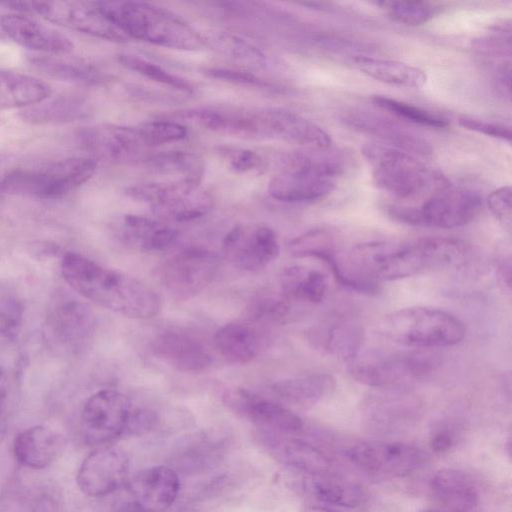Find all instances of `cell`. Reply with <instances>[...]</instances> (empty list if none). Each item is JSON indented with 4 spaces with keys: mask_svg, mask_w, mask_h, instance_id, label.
<instances>
[{
    "mask_svg": "<svg viewBox=\"0 0 512 512\" xmlns=\"http://www.w3.org/2000/svg\"><path fill=\"white\" fill-rule=\"evenodd\" d=\"M467 245L458 239L424 237L410 241H369L355 245L341 268L354 284L399 280L461 265Z\"/></svg>",
    "mask_w": 512,
    "mask_h": 512,
    "instance_id": "obj_1",
    "label": "cell"
},
{
    "mask_svg": "<svg viewBox=\"0 0 512 512\" xmlns=\"http://www.w3.org/2000/svg\"><path fill=\"white\" fill-rule=\"evenodd\" d=\"M60 270L80 296L122 316L147 319L157 315L161 308L159 296L145 283L82 254H64Z\"/></svg>",
    "mask_w": 512,
    "mask_h": 512,
    "instance_id": "obj_2",
    "label": "cell"
},
{
    "mask_svg": "<svg viewBox=\"0 0 512 512\" xmlns=\"http://www.w3.org/2000/svg\"><path fill=\"white\" fill-rule=\"evenodd\" d=\"M345 168V157L330 147L291 151L279 158V171L267 190L278 201L315 202L333 192Z\"/></svg>",
    "mask_w": 512,
    "mask_h": 512,
    "instance_id": "obj_3",
    "label": "cell"
},
{
    "mask_svg": "<svg viewBox=\"0 0 512 512\" xmlns=\"http://www.w3.org/2000/svg\"><path fill=\"white\" fill-rule=\"evenodd\" d=\"M129 38L171 49L196 51L203 37L181 17L145 2H96Z\"/></svg>",
    "mask_w": 512,
    "mask_h": 512,
    "instance_id": "obj_4",
    "label": "cell"
},
{
    "mask_svg": "<svg viewBox=\"0 0 512 512\" xmlns=\"http://www.w3.org/2000/svg\"><path fill=\"white\" fill-rule=\"evenodd\" d=\"M362 154L372 167L377 188L397 198L412 199L450 185L448 178L407 152L369 143Z\"/></svg>",
    "mask_w": 512,
    "mask_h": 512,
    "instance_id": "obj_5",
    "label": "cell"
},
{
    "mask_svg": "<svg viewBox=\"0 0 512 512\" xmlns=\"http://www.w3.org/2000/svg\"><path fill=\"white\" fill-rule=\"evenodd\" d=\"M387 340L414 349L453 346L465 337L464 324L441 309L409 307L386 315L379 325Z\"/></svg>",
    "mask_w": 512,
    "mask_h": 512,
    "instance_id": "obj_6",
    "label": "cell"
},
{
    "mask_svg": "<svg viewBox=\"0 0 512 512\" xmlns=\"http://www.w3.org/2000/svg\"><path fill=\"white\" fill-rule=\"evenodd\" d=\"M97 162L89 157H70L33 168L8 172L1 188L9 193L42 200L65 197L89 181Z\"/></svg>",
    "mask_w": 512,
    "mask_h": 512,
    "instance_id": "obj_7",
    "label": "cell"
},
{
    "mask_svg": "<svg viewBox=\"0 0 512 512\" xmlns=\"http://www.w3.org/2000/svg\"><path fill=\"white\" fill-rule=\"evenodd\" d=\"M432 349L358 353L348 361L350 375L359 383L375 388H390L420 379L440 364Z\"/></svg>",
    "mask_w": 512,
    "mask_h": 512,
    "instance_id": "obj_8",
    "label": "cell"
},
{
    "mask_svg": "<svg viewBox=\"0 0 512 512\" xmlns=\"http://www.w3.org/2000/svg\"><path fill=\"white\" fill-rule=\"evenodd\" d=\"M482 208L478 192L451 185L431 194L419 206L389 205V216L412 226L451 229L473 221Z\"/></svg>",
    "mask_w": 512,
    "mask_h": 512,
    "instance_id": "obj_9",
    "label": "cell"
},
{
    "mask_svg": "<svg viewBox=\"0 0 512 512\" xmlns=\"http://www.w3.org/2000/svg\"><path fill=\"white\" fill-rule=\"evenodd\" d=\"M134 406L130 399L115 389H103L92 394L81 414L85 440L105 446L127 432Z\"/></svg>",
    "mask_w": 512,
    "mask_h": 512,
    "instance_id": "obj_10",
    "label": "cell"
},
{
    "mask_svg": "<svg viewBox=\"0 0 512 512\" xmlns=\"http://www.w3.org/2000/svg\"><path fill=\"white\" fill-rule=\"evenodd\" d=\"M220 267V258L204 248H187L167 259L160 269L163 286L176 298L188 299L210 285Z\"/></svg>",
    "mask_w": 512,
    "mask_h": 512,
    "instance_id": "obj_11",
    "label": "cell"
},
{
    "mask_svg": "<svg viewBox=\"0 0 512 512\" xmlns=\"http://www.w3.org/2000/svg\"><path fill=\"white\" fill-rule=\"evenodd\" d=\"M34 12L46 20L90 36L123 43L130 38L111 21L96 2L51 1L26 2V12Z\"/></svg>",
    "mask_w": 512,
    "mask_h": 512,
    "instance_id": "obj_12",
    "label": "cell"
},
{
    "mask_svg": "<svg viewBox=\"0 0 512 512\" xmlns=\"http://www.w3.org/2000/svg\"><path fill=\"white\" fill-rule=\"evenodd\" d=\"M95 318L91 309L76 299L57 302L44 323V337L58 352L76 354L86 349L93 339Z\"/></svg>",
    "mask_w": 512,
    "mask_h": 512,
    "instance_id": "obj_13",
    "label": "cell"
},
{
    "mask_svg": "<svg viewBox=\"0 0 512 512\" xmlns=\"http://www.w3.org/2000/svg\"><path fill=\"white\" fill-rule=\"evenodd\" d=\"M145 196L155 215L175 222L199 219L213 207L211 195L187 179L151 182Z\"/></svg>",
    "mask_w": 512,
    "mask_h": 512,
    "instance_id": "obj_14",
    "label": "cell"
},
{
    "mask_svg": "<svg viewBox=\"0 0 512 512\" xmlns=\"http://www.w3.org/2000/svg\"><path fill=\"white\" fill-rule=\"evenodd\" d=\"M345 453L362 469L398 477L418 471L428 460L423 449L402 442H362L351 446Z\"/></svg>",
    "mask_w": 512,
    "mask_h": 512,
    "instance_id": "obj_15",
    "label": "cell"
},
{
    "mask_svg": "<svg viewBox=\"0 0 512 512\" xmlns=\"http://www.w3.org/2000/svg\"><path fill=\"white\" fill-rule=\"evenodd\" d=\"M129 459L120 448L105 445L93 450L77 472L79 489L90 497H103L115 492L128 478Z\"/></svg>",
    "mask_w": 512,
    "mask_h": 512,
    "instance_id": "obj_16",
    "label": "cell"
},
{
    "mask_svg": "<svg viewBox=\"0 0 512 512\" xmlns=\"http://www.w3.org/2000/svg\"><path fill=\"white\" fill-rule=\"evenodd\" d=\"M225 257L236 267L258 271L271 263L279 253L275 232L266 226H234L223 241Z\"/></svg>",
    "mask_w": 512,
    "mask_h": 512,
    "instance_id": "obj_17",
    "label": "cell"
},
{
    "mask_svg": "<svg viewBox=\"0 0 512 512\" xmlns=\"http://www.w3.org/2000/svg\"><path fill=\"white\" fill-rule=\"evenodd\" d=\"M343 123L376 139L375 143L395 148L414 156L430 157L433 148L419 135L399 125L392 119L370 111L351 109L343 113Z\"/></svg>",
    "mask_w": 512,
    "mask_h": 512,
    "instance_id": "obj_18",
    "label": "cell"
},
{
    "mask_svg": "<svg viewBox=\"0 0 512 512\" xmlns=\"http://www.w3.org/2000/svg\"><path fill=\"white\" fill-rule=\"evenodd\" d=\"M202 127L246 139H269L265 108L202 107L183 112Z\"/></svg>",
    "mask_w": 512,
    "mask_h": 512,
    "instance_id": "obj_19",
    "label": "cell"
},
{
    "mask_svg": "<svg viewBox=\"0 0 512 512\" xmlns=\"http://www.w3.org/2000/svg\"><path fill=\"white\" fill-rule=\"evenodd\" d=\"M226 402L236 413L264 432L285 435L303 428L302 419L292 410L248 390L236 389L229 392Z\"/></svg>",
    "mask_w": 512,
    "mask_h": 512,
    "instance_id": "obj_20",
    "label": "cell"
},
{
    "mask_svg": "<svg viewBox=\"0 0 512 512\" xmlns=\"http://www.w3.org/2000/svg\"><path fill=\"white\" fill-rule=\"evenodd\" d=\"M180 491L175 470L160 465L139 471L127 484L132 507L139 512H162L171 507Z\"/></svg>",
    "mask_w": 512,
    "mask_h": 512,
    "instance_id": "obj_21",
    "label": "cell"
},
{
    "mask_svg": "<svg viewBox=\"0 0 512 512\" xmlns=\"http://www.w3.org/2000/svg\"><path fill=\"white\" fill-rule=\"evenodd\" d=\"M79 138L87 150L114 162L135 160L146 148L137 127L95 125L83 129Z\"/></svg>",
    "mask_w": 512,
    "mask_h": 512,
    "instance_id": "obj_22",
    "label": "cell"
},
{
    "mask_svg": "<svg viewBox=\"0 0 512 512\" xmlns=\"http://www.w3.org/2000/svg\"><path fill=\"white\" fill-rule=\"evenodd\" d=\"M2 31L19 45L47 55H64L73 50V43L64 34L22 13L0 17Z\"/></svg>",
    "mask_w": 512,
    "mask_h": 512,
    "instance_id": "obj_23",
    "label": "cell"
},
{
    "mask_svg": "<svg viewBox=\"0 0 512 512\" xmlns=\"http://www.w3.org/2000/svg\"><path fill=\"white\" fill-rule=\"evenodd\" d=\"M64 438L55 429L37 425L20 432L14 439L16 460L30 469H43L51 465L62 453Z\"/></svg>",
    "mask_w": 512,
    "mask_h": 512,
    "instance_id": "obj_24",
    "label": "cell"
},
{
    "mask_svg": "<svg viewBox=\"0 0 512 512\" xmlns=\"http://www.w3.org/2000/svg\"><path fill=\"white\" fill-rule=\"evenodd\" d=\"M271 139H279L308 149H327L331 138L312 120L287 109L268 108Z\"/></svg>",
    "mask_w": 512,
    "mask_h": 512,
    "instance_id": "obj_25",
    "label": "cell"
},
{
    "mask_svg": "<svg viewBox=\"0 0 512 512\" xmlns=\"http://www.w3.org/2000/svg\"><path fill=\"white\" fill-rule=\"evenodd\" d=\"M152 349L158 358L180 371H203L212 363L206 347L184 333H162L154 340Z\"/></svg>",
    "mask_w": 512,
    "mask_h": 512,
    "instance_id": "obj_26",
    "label": "cell"
},
{
    "mask_svg": "<svg viewBox=\"0 0 512 512\" xmlns=\"http://www.w3.org/2000/svg\"><path fill=\"white\" fill-rule=\"evenodd\" d=\"M123 244L139 252H159L175 241L177 232L166 223L140 215H126L118 226Z\"/></svg>",
    "mask_w": 512,
    "mask_h": 512,
    "instance_id": "obj_27",
    "label": "cell"
},
{
    "mask_svg": "<svg viewBox=\"0 0 512 512\" xmlns=\"http://www.w3.org/2000/svg\"><path fill=\"white\" fill-rule=\"evenodd\" d=\"M362 335L357 323L342 318L325 321L310 331V339L316 347L346 361L359 353Z\"/></svg>",
    "mask_w": 512,
    "mask_h": 512,
    "instance_id": "obj_28",
    "label": "cell"
},
{
    "mask_svg": "<svg viewBox=\"0 0 512 512\" xmlns=\"http://www.w3.org/2000/svg\"><path fill=\"white\" fill-rule=\"evenodd\" d=\"M434 496L453 512H471L478 504V490L471 478L454 468L437 471L431 479Z\"/></svg>",
    "mask_w": 512,
    "mask_h": 512,
    "instance_id": "obj_29",
    "label": "cell"
},
{
    "mask_svg": "<svg viewBox=\"0 0 512 512\" xmlns=\"http://www.w3.org/2000/svg\"><path fill=\"white\" fill-rule=\"evenodd\" d=\"M31 66L46 77L81 85H100L108 76L92 64L62 55H33Z\"/></svg>",
    "mask_w": 512,
    "mask_h": 512,
    "instance_id": "obj_30",
    "label": "cell"
},
{
    "mask_svg": "<svg viewBox=\"0 0 512 512\" xmlns=\"http://www.w3.org/2000/svg\"><path fill=\"white\" fill-rule=\"evenodd\" d=\"M89 112L90 105L81 95L63 94L25 108L20 117L31 125H55L82 119Z\"/></svg>",
    "mask_w": 512,
    "mask_h": 512,
    "instance_id": "obj_31",
    "label": "cell"
},
{
    "mask_svg": "<svg viewBox=\"0 0 512 512\" xmlns=\"http://www.w3.org/2000/svg\"><path fill=\"white\" fill-rule=\"evenodd\" d=\"M50 94V86L36 77L0 70V110L30 107Z\"/></svg>",
    "mask_w": 512,
    "mask_h": 512,
    "instance_id": "obj_32",
    "label": "cell"
},
{
    "mask_svg": "<svg viewBox=\"0 0 512 512\" xmlns=\"http://www.w3.org/2000/svg\"><path fill=\"white\" fill-rule=\"evenodd\" d=\"M335 384L330 374L313 373L279 380L272 385V390L287 403L311 406L327 396Z\"/></svg>",
    "mask_w": 512,
    "mask_h": 512,
    "instance_id": "obj_33",
    "label": "cell"
},
{
    "mask_svg": "<svg viewBox=\"0 0 512 512\" xmlns=\"http://www.w3.org/2000/svg\"><path fill=\"white\" fill-rule=\"evenodd\" d=\"M353 63L365 75L395 86L419 88L427 81L423 70L400 61L356 56Z\"/></svg>",
    "mask_w": 512,
    "mask_h": 512,
    "instance_id": "obj_34",
    "label": "cell"
},
{
    "mask_svg": "<svg viewBox=\"0 0 512 512\" xmlns=\"http://www.w3.org/2000/svg\"><path fill=\"white\" fill-rule=\"evenodd\" d=\"M214 344L219 353L233 364L251 362L260 349L257 332L241 323H229L219 328L214 335Z\"/></svg>",
    "mask_w": 512,
    "mask_h": 512,
    "instance_id": "obj_35",
    "label": "cell"
},
{
    "mask_svg": "<svg viewBox=\"0 0 512 512\" xmlns=\"http://www.w3.org/2000/svg\"><path fill=\"white\" fill-rule=\"evenodd\" d=\"M271 445L277 456L287 465L313 476L328 474L330 461L319 449L296 438L272 435Z\"/></svg>",
    "mask_w": 512,
    "mask_h": 512,
    "instance_id": "obj_36",
    "label": "cell"
},
{
    "mask_svg": "<svg viewBox=\"0 0 512 512\" xmlns=\"http://www.w3.org/2000/svg\"><path fill=\"white\" fill-rule=\"evenodd\" d=\"M281 286L289 300L309 304L320 303L327 290L326 277L322 273L301 266L287 268L281 276Z\"/></svg>",
    "mask_w": 512,
    "mask_h": 512,
    "instance_id": "obj_37",
    "label": "cell"
},
{
    "mask_svg": "<svg viewBox=\"0 0 512 512\" xmlns=\"http://www.w3.org/2000/svg\"><path fill=\"white\" fill-rule=\"evenodd\" d=\"M310 489L318 500L340 507L356 508L366 501L360 485L329 474L314 476Z\"/></svg>",
    "mask_w": 512,
    "mask_h": 512,
    "instance_id": "obj_38",
    "label": "cell"
},
{
    "mask_svg": "<svg viewBox=\"0 0 512 512\" xmlns=\"http://www.w3.org/2000/svg\"><path fill=\"white\" fill-rule=\"evenodd\" d=\"M148 169L163 175L178 176L200 183L204 174V161L195 153L166 151L150 155L145 159Z\"/></svg>",
    "mask_w": 512,
    "mask_h": 512,
    "instance_id": "obj_39",
    "label": "cell"
},
{
    "mask_svg": "<svg viewBox=\"0 0 512 512\" xmlns=\"http://www.w3.org/2000/svg\"><path fill=\"white\" fill-rule=\"evenodd\" d=\"M371 101L379 109L416 125L437 129L445 128L448 125L445 117L395 98L385 95H373Z\"/></svg>",
    "mask_w": 512,
    "mask_h": 512,
    "instance_id": "obj_40",
    "label": "cell"
},
{
    "mask_svg": "<svg viewBox=\"0 0 512 512\" xmlns=\"http://www.w3.org/2000/svg\"><path fill=\"white\" fill-rule=\"evenodd\" d=\"M118 60L125 68L134 71L147 79L171 87L185 94H192L195 91L192 83L185 78L177 76L144 58L136 55L121 54L119 55Z\"/></svg>",
    "mask_w": 512,
    "mask_h": 512,
    "instance_id": "obj_41",
    "label": "cell"
},
{
    "mask_svg": "<svg viewBox=\"0 0 512 512\" xmlns=\"http://www.w3.org/2000/svg\"><path fill=\"white\" fill-rule=\"evenodd\" d=\"M376 5L392 20L409 26L425 24L437 12L433 4L424 1H380Z\"/></svg>",
    "mask_w": 512,
    "mask_h": 512,
    "instance_id": "obj_42",
    "label": "cell"
},
{
    "mask_svg": "<svg viewBox=\"0 0 512 512\" xmlns=\"http://www.w3.org/2000/svg\"><path fill=\"white\" fill-rule=\"evenodd\" d=\"M137 129L146 148L178 142L187 136V128L184 125L170 120L145 122Z\"/></svg>",
    "mask_w": 512,
    "mask_h": 512,
    "instance_id": "obj_43",
    "label": "cell"
},
{
    "mask_svg": "<svg viewBox=\"0 0 512 512\" xmlns=\"http://www.w3.org/2000/svg\"><path fill=\"white\" fill-rule=\"evenodd\" d=\"M23 317L24 308L19 298L0 288V339H15L22 328Z\"/></svg>",
    "mask_w": 512,
    "mask_h": 512,
    "instance_id": "obj_44",
    "label": "cell"
},
{
    "mask_svg": "<svg viewBox=\"0 0 512 512\" xmlns=\"http://www.w3.org/2000/svg\"><path fill=\"white\" fill-rule=\"evenodd\" d=\"M211 41L222 54L234 60L254 66H261L265 62V55L259 49L237 36L219 34Z\"/></svg>",
    "mask_w": 512,
    "mask_h": 512,
    "instance_id": "obj_45",
    "label": "cell"
},
{
    "mask_svg": "<svg viewBox=\"0 0 512 512\" xmlns=\"http://www.w3.org/2000/svg\"><path fill=\"white\" fill-rule=\"evenodd\" d=\"M290 310V300L282 294L262 295L248 307V315L256 321H280Z\"/></svg>",
    "mask_w": 512,
    "mask_h": 512,
    "instance_id": "obj_46",
    "label": "cell"
},
{
    "mask_svg": "<svg viewBox=\"0 0 512 512\" xmlns=\"http://www.w3.org/2000/svg\"><path fill=\"white\" fill-rule=\"evenodd\" d=\"M218 152L239 173H262L266 168L264 158L251 149L222 146L218 148Z\"/></svg>",
    "mask_w": 512,
    "mask_h": 512,
    "instance_id": "obj_47",
    "label": "cell"
},
{
    "mask_svg": "<svg viewBox=\"0 0 512 512\" xmlns=\"http://www.w3.org/2000/svg\"><path fill=\"white\" fill-rule=\"evenodd\" d=\"M204 72L211 78L219 79L232 84L259 87L262 89H273L270 83L245 70L232 68H208L205 69Z\"/></svg>",
    "mask_w": 512,
    "mask_h": 512,
    "instance_id": "obj_48",
    "label": "cell"
},
{
    "mask_svg": "<svg viewBox=\"0 0 512 512\" xmlns=\"http://www.w3.org/2000/svg\"><path fill=\"white\" fill-rule=\"evenodd\" d=\"M458 123L463 128L483 134L495 139H499L510 143L512 134L509 126L505 124L485 121L469 116H461L458 119Z\"/></svg>",
    "mask_w": 512,
    "mask_h": 512,
    "instance_id": "obj_49",
    "label": "cell"
},
{
    "mask_svg": "<svg viewBox=\"0 0 512 512\" xmlns=\"http://www.w3.org/2000/svg\"><path fill=\"white\" fill-rule=\"evenodd\" d=\"M488 207L494 217L506 228L511 226V187L502 186L493 191L487 199Z\"/></svg>",
    "mask_w": 512,
    "mask_h": 512,
    "instance_id": "obj_50",
    "label": "cell"
},
{
    "mask_svg": "<svg viewBox=\"0 0 512 512\" xmlns=\"http://www.w3.org/2000/svg\"><path fill=\"white\" fill-rule=\"evenodd\" d=\"M455 443L454 434L447 429L435 431L429 440L431 449L438 454L447 452Z\"/></svg>",
    "mask_w": 512,
    "mask_h": 512,
    "instance_id": "obj_51",
    "label": "cell"
},
{
    "mask_svg": "<svg viewBox=\"0 0 512 512\" xmlns=\"http://www.w3.org/2000/svg\"><path fill=\"white\" fill-rule=\"evenodd\" d=\"M476 48L484 53L488 54H505L506 49L509 50L510 48H506V43L503 38H481L475 42Z\"/></svg>",
    "mask_w": 512,
    "mask_h": 512,
    "instance_id": "obj_52",
    "label": "cell"
},
{
    "mask_svg": "<svg viewBox=\"0 0 512 512\" xmlns=\"http://www.w3.org/2000/svg\"><path fill=\"white\" fill-rule=\"evenodd\" d=\"M9 392L8 377L5 369L0 365V421L4 420V412Z\"/></svg>",
    "mask_w": 512,
    "mask_h": 512,
    "instance_id": "obj_53",
    "label": "cell"
},
{
    "mask_svg": "<svg viewBox=\"0 0 512 512\" xmlns=\"http://www.w3.org/2000/svg\"><path fill=\"white\" fill-rule=\"evenodd\" d=\"M6 433V424L5 421H0V443L2 442Z\"/></svg>",
    "mask_w": 512,
    "mask_h": 512,
    "instance_id": "obj_54",
    "label": "cell"
},
{
    "mask_svg": "<svg viewBox=\"0 0 512 512\" xmlns=\"http://www.w3.org/2000/svg\"><path fill=\"white\" fill-rule=\"evenodd\" d=\"M312 512H335L334 510L327 507H314Z\"/></svg>",
    "mask_w": 512,
    "mask_h": 512,
    "instance_id": "obj_55",
    "label": "cell"
},
{
    "mask_svg": "<svg viewBox=\"0 0 512 512\" xmlns=\"http://www.w3.org/2000/svg\"><path fill=\"white\" fill-rule=\"evenodd\" d=\"M421 512H443L439 509H433V508H429V509H424L423 511Z\"/></svg>",
    "mask_w": 512,
    "mask_h": 512,
    "instance_id": "obj_56",
    "label": "cell"
},
{
    "mask_svg": "<svg viewBox=\"0 0 512 512\" xmlns=\"http://www.w3.org/2000/svg\"><path fill=\"white\" fill-rule=\"evenodd\" d=\"M2 39H3V35L0 33V40H2Z\"/></svg>",
    "mask_w": 512,
    "mask_h": 512,
    "instance_id": "obj_57",
    "label": "cell"
},
{
    "mask_svg": "<svg viewBox=\"0 0 512 512\" xmlns=\"http://www.w3.org/2000/svg\"><path fill=\"white\" fill-rule=\"evenodd\" d=\"M472 512V511H471Z\"/></svg>",
    "mask_w": 512,
    "mask_h": 512,
    "instance_id": "obj_58",
    "label": "cell"
}]
</instances>
